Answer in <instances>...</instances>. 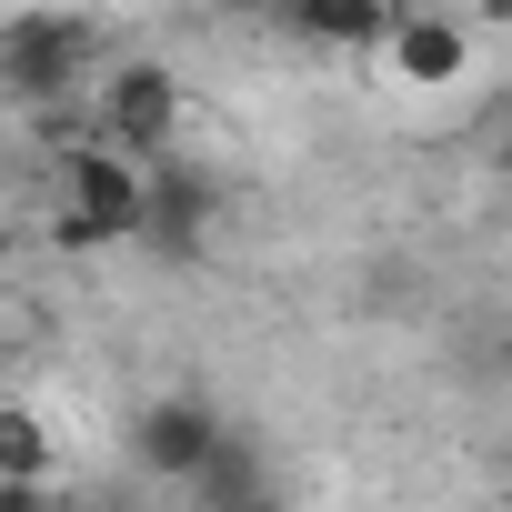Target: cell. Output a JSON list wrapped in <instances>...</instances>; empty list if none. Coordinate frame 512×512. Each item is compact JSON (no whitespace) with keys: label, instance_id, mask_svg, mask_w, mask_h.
<instances>
[{"label":"cell","instance_id":"52a82bcc","mask_svg":"<svg viewBox=\"0 0 512 512\" xmlns=\"http://www.w3.org/2000/svg\"><path fill=\"white\" fill-rule=\"evenodd\" d=\"M0 342H11V332H0Z\"/></svg>","mask_w":512,"mask_h":512},{"label":"cell","instance_id":"3957f363","mask_svg":"<svg viewBox=\"0 0 512 512\" xmlns=\"http://www.w3.org/2000/svg\"><path fill=\"white\" fill-rule=\"evenodd\" d=\"M472 21H452V11H402L392 21V41H382V71L402 81V91H452V81H472Z\"/></svg>","mask_w":512,"mask_h":512},{"label":"cell","instance_id":"6da1fadb","mask_svg":"<svg viewBox=\"0 0 512 512\" xmlns=\"http://www.w3.org/2000/svg\"><path fill=\"white\" fill-rule=\"evenodd\" d=\"M181 121H191V91H181L171 61H111V71L91 81V131H81V141H101V151L161 171V161L181 151Z\"/></svg>","mask_w":512,"mask_h":512},{"label":"cell","instance_id":"8992f818","mask_svg":"<svg viewBox=\"0 0 512 512\" xmlns=\"http://www.w3.org/2000/svg\"><path fill=\"white\" fill-rule=\"evenodd\" d=\"M61 482V432L31 402H0V492H51Z\"/></svg>","mask_w":512,"mask_h":512},{"label":"cell","instance_id":"277c9868","mask_svg":"<svg viewBox=\"0 0 512 512\" xmlns=\"http://www.w3.org/2000/svg\"><path fill=\"white\" fill-rule=\"evenodd\" d=\"M131 452H141V472H161V482H201V462L221 452V422H211V402L161 392V402L131 422Z\"/></svg>","mask_w":512,"mask_h":512},{"label":"cell","instance_id":"7a4b0ae2","mask_svg":"<svg viewBox=\"0 0 512 512\" xmlns=\"http://www.w3.org/2000/svg\"><path fill=\"white\" fill-rule=\"evenodd\" d=\"M51 191H61V241H81V251L141 241V211H151V171L141 161H121V151L71 131L61 161H51Z\"/></svg>","mask_w":512,"mask_h":512},{"label":"cell","instance_id":"5b68a950","mask_svg":"<svg viewBox=\"0 0 512 512\" xmlns=\"http://www.w3.org/2000/svg\"><path fill=\"white\" fill-rule=\"evenodd\" d=\"M282 21L312 41V51H352V61H382L402 0H282Z\"/></svg>","mask_w":512,"mask_h":512}]
</instances>
